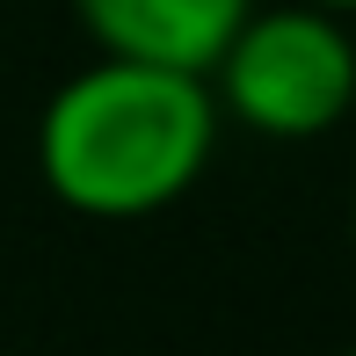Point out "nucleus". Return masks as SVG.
Wrapping results in <instances>:
<instances>
[{"instance_id":"4","label":"nucleus","mask_w":356,"mask_h":356,"mask_svg":"<svg viewBox=\"0 0 356 356\" xmlns=\"http://www.w3.org/2000/svg\"><path fill=\"white\" fill-rule=\"evenodd\" d=\"M313 8H327V15H356V0H313Z\"/></svg>"},{"instance_id":"1","label":"nucleus","mask_w":356,"mask_h":356,"mask_svg":"<svg viewBox=\"0 0 356 356\" xmlns=\"http://www.w3.org/2000/svg\"><path fill=\"white\" fill-rule=\"evenodd\" d=\"M204 73L95 58L58 80L37 117V175L80 218H153L197 189L218 145Z\"/></svg>"},{"instance_id":"3","label":"nucleus","mask_w":356,"mask_h":356,"mask_svg":"<svg viewBox=\"0 0 356 356\" xmlns=\"http://www.w3.org/2000/svg\"><path fill=\"white\" fill-rule=\"evenodd\" d=\"M254 0H73L102 58H145L175 73H211Z\"/></svg>"},{"instance_id":"2","label":"nucleus","mask_w":356,"mask_h":356,"mask_svg":"<svg viewBox=\"0 0 356 356\" xmlns=\"http://www.w3.org/2000/svg\"><path fill=\"white\" fill-rule=\"evenodd\" d=\"M218 117L248 124L262 138H320L356 109V44L342 15L313 8H248V22L225 37L204 73Z\"/></svg>"},{"instance_id":"5","label":"nucleus","mask_w":356,"mask_h":356,"mask_svg":"<svg viewBox=\"0 0 356 356\" xmlns=\"http://www.w3.org/2000/svg\"><path fill=\"white\" fill-rule=\"evenodd\" d=\"M342 356H356V349H342Z\"/></svg>"}]
</instances>
